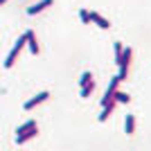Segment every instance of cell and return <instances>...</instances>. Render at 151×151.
I'll use <instances>...</instances> for the list:
<instances>
[{"mask_svg":"<svg viewBox=\"0 0 151 151\" xmlns=\"http://www.w3.org/2000/svg\"><path fill=\"white\" fill-rule=\"evenodd\" d=\"M25 45H27V38H25V34H23V36H20L18 41H16V45H14V50L9 52V57L5 59V68H12L14 63L18 61V54H20V50H23Z\"/></svg>","mask_w":151,"mask_h":151,"instance_id":"obj_1","label":"cell"},{"mask_svg":"<svg viewBox=\"0 0 151 151\" xmlns=\"http://www.w3.org/2000/svg\"><path fill=\"white\" fill-rule=\"evenodd\" d=\"M131 59H133V50L131 47H124V54H122V59H120V79L124 81L126 79V75H129V65H131Z\"/></svg>","mask_w":151,"mask_h":151,"instance_id":"obj_2","label":"cell"},{"mask_svg":"<svg viewBox=\"0 0 151 151\" xmlns=\"http://www.w3.org/2000/svg\"><path fill=\"white\" fill-rule=\"evenodd\" d=\"M120 83H122L120 75H117V77H113V79H111V86H108L106 95H104V99H101V106H106V104H111V101H113V95H115V90L120 88Z\"/></svg>","mask_w":151,"mask_h":151,"instance_id":"obj_3","label":"cell"},{"mask_svg":"<svg viewBox=\"0 0 151 151\" xmlns=\"http://www.w3.org/2000/svg\"><path fill=\"white\" fill-rule=\"evenodd\" d=\"M47 97H50V93H47V90H43V93H38L36 97H32L29 101H25V111H32V108H36L38 104H43V101L47 99Z\"/></svg>","mask_w":151,"mask_h":151,"instance_id":"obj_4","label":"cell"},{"mask_svg":"<svg viewBox=\"0 0 151 151\" xmlns=\"http://www.w3.org/2000/svg\"><path fill=\"white\" fill-rule=\"evenodd\" d=\"M47 7H52V0H38V2H34L32 7H27V14H29V16H36V14H41L43 9H47Z\"/></svg>","mask_w":151,"mask_h":151,"instance_id":"obj_5","label":"cell"},{"mask_svg":"<svg viewBox=\"0 0 151 151\" xmlns=\"http://www.w3.org/2000/svg\"><path fill=\"white\" fill-rule=\"evenodd\" d=\"M25 38H27V47H29V52L36 57V54H38V38H36V34H34L32 29H27L25 32Z\"/></svg>","mask_w":151,"mask_h":151,"instance_id":"obj_6","label":"cell"},{"mask_svg":"<svg viewBox=\"0 0 151 151\" xmlns=\"http://www.w3.org/2000/svg\"><path fill=\"white\" fill-rule=\"evenodd\" d=\"M90 23H95V25L101 27V29H108V27H111V23H108L101 14H97V12H90Z\"/></svg>","mask_w":151,"mask_h":151,"instance_id":"obj_7","label":"cell"},{"mask_svg":"<svg viewBox=\"0 0 151 151\" xmlns=\"http://www.w3.org/2000/svg\"><path fill=\"white\" fill-rule=\"evenodd\" d=\"M124 133H126V135H133V133H135V115H126V120H124Z\"/></svg>","mask_w":151,"mask_h":151,"instance_id":"obj_8","label":"cell"},{"mask_svg":"<svg viewBox=\"0 0 151 151\" xmlns=\"http://www.w3.org/2000/svg\"><path fill=\"white\" fill-rule=\"evenodd\" d=\"M38 133V129L34 126V129H29V131H25V133H20V135H16V142L18 145H23V142H27V140H32L34 135Z\"/></svg>","mask_w":151,"mask_h":151,"instance_id":"obj_9","label":"cell"},{"mask_svg":"<svg viewBox=\"0 0 151 151\" xmlns=\"http://www.w3.org/2000/svg\"><path fill=\"white\" fill-rule=\"evenodd\" d=\"M115 104H117V101H111V104H106V106L101 108V115H99V122H106L108 117H111V113H113V108H115Z\"/></svg>","mask_w":151,"mask_h":151,"instance_id":"obj_10","label":"cell"},{"mask_svg":"<svg viewBox=\"0 0 151 151\" xmlns=\"http://www.w3.org/2000/svg\"><path fill=\"white\" fill-rule=\"evenodd\" d=\"M113 99L117 101V104H129V101H131V97H129V93H122V90H115Z\"/></svg>","mask_w":151,"mask_h":151,"instance_id":"obj_11","label":"cell"},{"mask_svg":"<svg viewBox=\"0 0 151 151\" xmlns=\"http://www.w3.org/2000/svg\"><path fill=\"white\" fill-rule=\"evenodd\" d=\"M36 126V120H29V122H25V124H20L18 129H16V135H20V133H25V131H29V129H34Z\"/></svg>","mask_w":151,"mask_h":151,"instance_id":"obj_12","label":"cell"},{"mask_svg":"<svg viewBox=\"0 0 151 151\" xmlns=\"http://www.w3.org/2000/svg\"><path fill=\"white\" fill-rule=\"evenodd\" d=\"M93 90H95V81H90V83H86V86H81V97H90V95H93Z\"/></svg>","mask_w":151,"mask_h":151,"instance_id":"obj_13","label":"cell"},{"mask_svg":"<svg viewBox=\"0 0 151 151\" xmlns=\"http://www.w3.org/2000/svg\"><path fill=\"white\" fill-rule=\"evenodd\" d=\"M122 54H124V45H122V43H115V63H120Z\"/></svg>","mask_w":151,"mask_h":151,"instance_id":"obj_14","label":"cell"},{"mask_svg":"<svg viewBox=\"0 0 151 151\" xmlns=\"http://www.w3.org/2000/svg\"><path fill=\"white\" fill-rule=\"evenodd\" d=\"M79 18H81L83 25H88V23H90V12H88V9H81V12H79Z\"/></svg>","mask_w":151,"mask_h":151,"instance_id":"obj_15","label":"cell"},{"mask_svg":"<svg viewBox=\"0 0 151 151\" xmlns=\"http://www.w3.org/2000/svg\"><path fill=\"white\" fill-rule=\"evenodd\" d=\"M90 81H93V75H90V72H83L81 79H79V83H81V86H86V83H90Z\"/></svg>","mask_w":151,"mask_h":151,"instance_id":"obj_16","label":"cell"},{"mask_svg":"<svg viewBox=\"0 0 151 151\" xmlns=\"http://www.w3.org/2000/svg\"><path fill=\"white\" fill-rule=\"evenodd\" d=\"M5 2H7V0H0V7H2V5H5Z\"/></svg>","mask_w":151,"mask_h":151,"instance_id":"obj_17","label":"cell"}]
</instances>
